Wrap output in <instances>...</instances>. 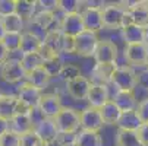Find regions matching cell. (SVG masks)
I'll return each mask as SVG.
<instances>
[{"instance_id": "cell-4", "label": "cell", "mask_w": 148, "mask_h": 146, "mask_svg": "<svg viewBox=\"0 0 148 146\" xmlns=\"http://www.w3.org/2000/svg\"><path fill=\"white\" fill-rule=\"evenodd\" d=\"M41 98H43L41 89L32 86L28 82L24 83V85H21L19 89H18V99L21 102V107H24L27 111L38 108Z\"/></svg>"}, {"instance_id": "cell-52", "label": "cell", "mask_w": 148, "mask_h": 146, "mask_svg": "<svg viewBox=\"0 0 148 146\" xmlns=\"http://www.w3.org/2000/svg\"><path fill=\"white\" fill-rule=\"evenodd\" d=\"M65 146H76V143H71V145H65Z\"/></svg>"}, {"instance_id": "cell-17", "label": "cell", "mask_w": 148, "mask_h": 146, "mask_svg": "<svg viewBox=\"0 0 148 146\" xmlns=\"http://www.w3.org/2000/svg\"><path fill=\"white\" fill-rule=\"evenodd\" d=\"M128 10L134 16L135 25L141 28L148 26V0H139V2H128Z\"/></svg>"}, {"instance_id": "cell-47", "label": "cell", "mask_w": 148, "mask_h": 146, "mask_svg": "<svg viewBox=\"0 0 148 146\" xmlns=\"http://www.w3.org/2000/svg\"><path fill=\"white\" fill-rule=\"evenodd\" d=\"M138 86L148 89V70H145L141 75H138Z\"/></svg>"}, {"instance_id": "cell-45", "label": "cell", "mask_w": 148, "mask_h": 146, "mask_svg": "<svg viewBox=\"0 0 148 146\" xmlns=\"http://www.w3.org/2000/svg\"><path fill=\"white\" fill-rule=\"evenodd\" d=\"M9 50L6 48L5 43H3V39H0V67H2L6 61L9 60Z\"/></svg>"}, {"instance_id": "cell-51", "label": "cell", "mask_w": 148, "mask_h": 146, "mask_svg": "<svg viewBox=\"0 0 148 146\" xmlns=\"http://www.w3.org/2000/svg\"><path fill=\"white\" fill-rule=\"evenodd\" d=\"M145 67H147V70H148V56H147V61H145Z\"/></svg>"}, {"instance_id": "cell-3", "label": "cell", "mask_w": 148, "mask_h": 146, "mask_svg": "<svg viewBox=\"0 0 148 146\" xmlns=\"http://www.w3.org/2000/svg\"><path fill=\"white\" fill-rule=\"evenodd\" d=\"M98 44V35L85 29L82 34L75 37V53L81 57H94Z\"/></svg>"}, {"instance_id": "cell-46", "label": "cell", "mask_w": 148, "mask_h": 146, "mask_svg": "<svg viewBox=\"0 0 148 146\" xmlns=\"http://www.w3.org/2000/svg\"><path fill=\"white\" fill-rule=\"evenodd\" d=\"M132 25H135L134 16H132V13H131L129 10H126V13H125V16H123V19H122V28H120V29H126V28H129V26H132Z\"/></svg>"}, {"instance_id": "cell-21", "label": "cell", "mask_w": 148, "mask_h": 146, "mask_svg": "<svg viewBox=\"0 0 148 146\" xmlns=\"http://www.w3.org/2000/svg\"><path fill=\"white\" fill-rule=\"evenodd\" d=\"M113 101L116 102V105L122 110V113L125 111H132L136 110L138 104H136V96L135 92H125V91H117L114 94Z\"/></svg>"}, {"instance_id": "cell-13", "label": "cell", "mask_w": 148, "mask_h": 146, "mask_svg": "<svg viewBox=\"0 0 148 146\" xmlns=\"http://www.w3.org/2000/svg\"><path fill=\"white\" fill-rule=\"evenodd\" d=\"M9 130L16 133L18 136H24L27 133H31L35 130V124L28 113H18L10 121H9Z\"/></svg>"}, {"instance_id": "cell-16", "label": "cell", "mask_w": 148, "mask_h": 146, "mask_svg": "<svg viewBox=\"0 0 148 146\" xmlns=\"http://www.w3.org/2000/svg\"><path fill=\"white\" fill-rule=\"evenodd\" d=\"M125 58L128 63L135 65V66H145L147 56H148V47L141 43V44H128L125 47Z\"/></svg>"}, {"instance_id": "cell-6", "label": "cell", "mask_w": 148, "mask_h": 146, "mask_svg": "<svg viewBox=\"0 0 148 146\" xmlns=\"http://www.w3.org/2000/svg\"><path fill=\"white\" fill-rule=\"evenodd\" d=\"M0 77L6 83H18L22 79H27V72L24 70L22 65H21V60L9 58L0 67Z\"/></svg>"}, {"instance_id": "cell-36", "label": "cell", "mask_w": 148, "mask_h": 146, "mask_svg": "<svg viewBox=\"0 0 148 146\" xmlns=\"http://www.w3.org/2000/svg\"><path fill=\"white\" fill-rule=\"evenodd\" d=\"M21 146H46V145L41 140V137L37 134V132L34 130L31 133L21 136Z\"/></svg>"}, {"instance_id": "cell-31", "label": "cell", "mask_w": 148, "mask_h": 146, "mask_svg": "<svg viewBox=\"0 0 148 146\" xmlns=\"http://www.w3.org/2000/svg\"><path fill=\"white\" fill-rule=\"evenodd\" d=\"M37 2H28V0H18V7H16V13L25 19H34L35 13V7H37Z\"/></svg>"}, {"instance_id": "cell-30", "label": "cell", "mask_w": 148, "mask_h": 146, "mask_svg": "<svg viewBox=\"0 0 148 146\" xmlns=\"http://www.w3.org/2000/svg\"><path fill=\"white\" fill-rule=\"evenodd\" d=\"M43 63H44V61H43V58H41V56L38 53H35V54H25V56H22V58H21V65H22V67L27 72V75L31 73L32 70L41 67Z\"/></svg>"}, {"instance_id": "cell-15", "label": "cell", "mask_w": 148, "mask_h": 146, "mask_svg": "<svg viewBox=\"0 0 148 146\" xmlns=\"http://www.w3.org/2000/svg\"><path fill=\"white\" fill-rule=\"evenodd\" d=\"M35 132L41 137V140L44 142L46 146L56 143L57 136H59V130L56 127V123L53 118H44L41 123H38L35 126Z\"/></svg>"}, {"instance_id": "cell-35", "label": "cell", "mask_w": 148, "mask_h": 146, "mask_svg": "<svg viewBox=\"0 0 148 146\" xmlns=\"http://www.w3.org/2000/svg\"><path fill=\"white\" fill-rule=\"evenodd\" d=\"M82 5V2H78V0H59V9L63 12V15L66 13H76L79 10V6Z\"/></svg>"}, {"instance_id": "cell-41", "label": "cell", "mask_w": 148, "mask_h": 146, "mask_svg": "<svg viewBox=\"0 0 148 146\" xmlns=\"http://www.w3.org/2000/svg\"><path fill=\"white\" fill-rule=\"evenodd\" d=\"M76 142V133H59L56 143L59 146H65V145H71Z\"/></svg>"}, {"instance_id": "cell-53", "label": "cell", "mask_w": 148, "mask_h": 146, "mask_svg": "<svg viewBox=\"0 0 148 146\" xmlns=\"http://www.w3.org/2000/svg\"><path fill=\"white\" fill-rule=\"evenodd\" d=\"M0 19H2V18H0Z\"/></svg>"}, {"instance_id": "cell-9", "label": "cell", "mask_w": 148, "mask_h": 146, "mask_svg": "<svg viewBox=\"0 0 148 146\" xmlns=\"http://www.w3.org/2000/svg\"><path fill=\"white\" fill-rule=\"evenodd\" d=\"M104 126V120L98 108L87 107L81 111V127L88 132H100Z\"/></svg>"}, {"instance_id": "cell-26", "label": "cell", "mask_w": 148, "mask_h": 146, "mask_svg": "<svg viewBox=\"0 0 148 146\" xmlns=\"http://www.w3.org/2000/svg\"><path fill=\"white\" fill-rule=\"evenodd\" d=\"M122 37L125 39L126 45L128 44H141V43H144L145 28H141L138 25H132L126 29H122Z\"/></svg>"}, {"instance_id": "cell-39", "label": "cell", "mask_w": 148, "mask_h": 146, "mask_svg": "<svg viewBox=\"0 0 148 146\" xmlns=\"http://www.w3.org/2000/svg\"><path fill=\"white\" fill-rule=\"evenodd\" d=\"M65 63H62L60 58H56V60H51V61H44L43 66L46 67V70L50 73V76H59L60 72H62V67Z\"/></svg>"}, {"instance_id": "cell-22", "label": "cell", "mask_w": 148, "mask_h": 146, "mask_svg": "<svg viewBox=\"0 0 148 146\" xmlns=\"http://www.w3.org/2000/svg\"><path fill=\"white\" fill-rule=\"evenodd\" d=\"M63 41H65V35L62 34V31L54 29V31H50V32H47L44 35L43 44L47 45L57 56H60V53H63Z\"/></svg>"}, {"instance_id": "cell-28", "label": "cell", "mask_w": 148, "mask_h": 146, "mask_svg": "<svg viewBox=\"0 0 148 146\" xmlns=\"http://www.w3.org/2000/svg\"><path fill=\"white\" fill-rule=\"evenodd\" d=\"M2 24L5 26V31L8 34H22L24 29V19L21 18L18 13L9 15L2 18Z\"/></svg>"}, {"instance_id": "cell-7", "label": "cell", "mask_w": 148, "mask_h": 146, "mask_svg": "<svg viewBox=\"0 0 148 146\" xmlns=\"http://www.w3.org/2000/svg\"><path fill=\"white\" fill-rule=\"evenodd\" d=\"M117 45L110 39H103L95 50L94 60L97 65H116L117 60Z\"/></svg>"}, {"instance_id": "cell-32", "label": "cell", "mask_w": 148, "mask_h": 146, "mask_svg": "<svg viewBox=\"0 0 148 146\" xmlns=\"http://www.w3.org/2000/svg\"><path fill=\"white\" fill-rule=\"evenodd\" d=\"M116 67L117 66H114V65H95L92 75L100 80V83L104 85V82H107V80L112 82V76H113Z\"/></svg>"}, {"instance_id": "cell-44", "label": "cell", "mask_w": 148, "mask_h": 146, "mask_svg": "<svg viewBox=\"0 0 148 146\" xmlns=\"http://www.w3.org/2000/svg\"><path fill=\"white\" fill-rule=\"evenodd\" d=\"M41 6V10H47V12H54L59 9V0H41L37 2Z\"/></svg>"}, {"instance_id": "cell-49", "label": "cell", "mask_w": 148, "mask_h": 146, "mask_svg": "<svg viewBox=\"0 0 148 146\" xmlns=\"http://www.w3.org/2000/svg\"><path fill=\"white\" fill-rule=\"evenodd\" d=\"M6 31H5V26H3V24H2V19H0V39H3L5 37H6Z\"/></svg>"}, {"instance_id": "cell-10", "label": "cell", "mask_w": 148, "mask_h": 146, "mask_svg": "<svg viewBox=\"0 0 148 146\" xmlns=\"http://www.w3.org/2000/svg\"><path fill=\"white\" fill-rule=\"evenodd\" d=\"M82 19H84V25H85L87 31L95 32L98 34V31H101L104 28L103 24V9L98 6H87L81 12Z\"/></svg>"}, {"instance_id": "cell-23", "label": "cell", "mask_w": 148, "mask_h": 146, "mask_svg": "<svg viewBox=\"0 0 148 146\" xmlns=\"http://www.w3.org/2000/svg\"><path fill=\"white\" fill-rule=\"evenodd\" d=\"M50 79H51V76H50V73L46 70L44 66H41V67H38V69H35V70H32L31 73L27 75V82L31 83L32 86L38 88V89L46 88V86L49 85Z\"/></svg>"}, {"instance_id": "cell-34", "label": "cell", "mask_w": 148, "mask_h": 146, "mask_svg": "<svg viewBox=\"0 0 148 146\" xmlns=\"http://www.w3.org/2000/svg\"><path fill=\"white\" fill-rule=\"evenodd\" d=\"M21 38H22V34H6V37L3 38V43H5L6 48L9 50V53L19 51Z\"/></svg>"}, {"instance_id": "cell-48", "label": "cell", "mask_w": 148, "mask_h": 146, "mask_svg": "<svg viewBox=\"0 0 148 146\" xmlns=\"http://www.w3.org/2000/svg\"><path fill=\"white\" fill-rule=\"evenodd\" d=\"M9 132V121L0 117V137H2L5 133Z\"/></svg>"}, {"instance_id": "cell-19", "label": "cell", "mask_w": 148, "mask_h": 146, "mask_svg": "<svg viewBox=\"0 0 148 146\" xmlns=\"http://www.w3.org/2000/svg\"><path fill=\"white\" fill-rule=\"evenodd\" d=\"M41 45H43V39H41L37 34L34 32H22V38H21V47L19 51L22 56L25 54H35L40 51Z\"/></svg>"}, {"instance_id": "cell-11", "label": "cell", "mask_w": 148, "mask_h": 146, "mask_svg": "<svg viewBox=\"0 0 148 146\" xmlns=\"http://www.w3.org/2000/svg\"><path fill=\"white\" fill-rule=\"evenodd\" d=\"M91 86H92V82L88 77L79 76V77L66 83V91H68V94L72 99L82 101V99H87Z\"/></svg>"}, {"instance_id": "cell-42", "label": "cell", "mask_w": 148, "mask_h": 146, "mask_svg": "<svg viewBox=\"0 0 148 146\" xmlns=\"http://www.w3.org/2000/svg\"><path fill=\"white\" fill-rule=\"evenodd\" d=\"M38 54L41 56V58H43V61H51V60H56V58H59V56L54 53V51H51L47 45H41V48H40V51H38Z\"/></svg>"}, {"instance_id": "cell-2", "label": "cell", "mask_w": 148, "mask_h": 146, "mask_svg": "<svg viewBox=\"0 0 148 146\" xmlns=\"http://www.w3.org/2000/svg\"><path fill=\"white\" fill-rule=\"evenodd\" d=\"M112 83L117 91L134 92L138 86V75L129 66H119L112 76Z\"/></svg>"}, {"instance_id": "cell-40", "label": "cell", "mask_w": 148, "mask_h": 146, "mask_svg": "<svg viewBox=\"0 0 148 146\" xmlns=\"http://www.w3.org/2000/svg\"><path fill=\"white\" fill-rule=\"evenodd\" d=\"M136 113L142 121V124L148 123V98L142 99L141 102H138V107H136Z\"/></svg>"}, {"instance_id": "cell-24", "label": "cell", "mask_w": 148, "mask_h": 146, "mask_svg": "<svg viewBox=\"0 0 148 146\" xmlns=\"http://www.w3.org/2000/svg\"><path fill=\"white\" fill-rule=\"evenodd\" d=\"M100 113H101V117L104 120V124H117V121L122 115V110L116 105V102L113 99L106 102L100 108Z\"/></svg>"}, {"instance_id": "cell-8", "label": "cell", "mask_w": 148, "mask_h": 146, "mask_svg": "<svg viewBox=\"0 0 148 146\" xmlns=\"http://www.w3.org/2000/svg\"><path fill=\"white\" fill-rule=\"evenodd\" d=\"M126 13L125 6L122 3L109 5L103 9V24L104 28H112V29H120L122 28V19Z\"/></svg>"}, {"instance_id": "cell-12", "label": "cell", "mask_w": 148, "mask_h": 146, "mask_svg": "<svg viewBox=\"0 0 148 146\" xmlns=\"http://www.w3.org/2000/svg\"><path fill=\"white\" fill-rule=\"evenodd\" d=\"M62 99L57 94H43L38 110L44 115V118H54L62 111Z\"/></svg>"}, {"instance_id": "cell-18", "label": "cell", "mask_w": 148, "mask_h": 146, "mask_svg": "<svg viewBox=\"0 0 148 146\" xmlns=\"http://www.w3.org/2000/svg\"><path fill=\"white\" fill-rule=\"evenodd\" d=\"M87 101L90 102V107L94 108H101L107 101H110L109 98V89L106 88V85L103 83H92V86L90 89V94L87 96Z\"/></svg>"}, {"instance_id": "cell-5", "label": "cell", "mask_w": 148, "mask_h": 146, "mask_svg": "<svg viewBox=\"0 0 148 146\" xmlns=\"http://www.w3.org/2000/svg\"><path fill=\"white\" fill-rule=\"evenodd\" d=\"M60 31H62L63 35H68V37H72V38L82 34L84 31H85L82 15L79 12L63 15V18L60 20Z\"/></svg>"}, {"instance_id": "cell-37", "label": "cell", "mask_w": 148, "mask_h": 146, "mask_svg": "<svg viewBox=\"0 0 148 146\" xmlns=\"http://www.w3.org/2000/svg\"><path fill=\"white\" fill-rule=\"evenodd\" d=\"M18 0H0V18L16 13Z\"/></svg>"}, {"instance_id": "cell-50", "label": "cell", "mask_w": 148, "mask_h": 146, "mask_svg": "<svg viewBox=\"0 0 148 146\" xmlns=\"http://www.w3.org/2000/svg\"><path fill=\"white\" fill-rule=\"evenodd\" d=\"M144 44L148 47V26L145 28V37H144Z\"/></svg>"}, {"instance_id": "cell-25", "label": "cell", "mask_w": 148, "mask_h": 146, "mask_svg": "<svg viewBox=\"0 0 148 146\" xmlns=\"http://www.w3.org/2000/svg\"><path fill=\"white\" fill-rule=\"evenodd\" d=\"M76 146H103V139L97 132L81 130L76 133Z\"/></svg>"}, {"instance_id": "cell-27", "label": "cell", "mask_w": 148, "mask_h": 146, "mask_svg": "<svg viewBox=\"0 0 148 146\" xmlns=\"http://www.w3.org/2000/svg\"><path fill=\"white\" fill-rule=\"evenodd\" d=\"M56 22V15L54 12H47V10H40L35 16H34V24L40 28V29H43L47 32L53 31L51 26L53 24Z\"/></svg>"}, {"instance_id": "cell-20", "label": "cell", "mask_w": 148, "mask_h": 146, "mask_svg": "<svg viewBox=\"0 0 148 146\" xmlns=\"http://www.w3.org/2000/svg\"><path fill=\"white\" fill-rule=\"evenodd\" d=\"M117 129L119 130H128V132H138V129L142 126V121L136 113V110L132 111H125L122 113L119 121H117Z\"/></svg>"}, {"instance_id": "cell-14", "label": "cell", "mask_w": 148, "mask_h": 146, "mask_svg": "<svg viewBox=\"0 0 148 146\" xmlns=\"http://www.w3.org/2000/svg\"><path fill=\"white\" fill-rule=\"evenodd\" d=\"M21 111V102L18 95L0 94V117L10 121Z\"/></svg>"}, {"instance_id": "cell-43", "label": "cell", "mask_w": 148, "mask_h": 146, "mask_svg": "<svg viewBox=\"0 0 148 146\" xmlns=\"http://www.w3.org/2000/svg\"><path fill=\"white\" fill-rule=\"evenodd\" d=\"M136 136H138V139H139L141 146H148V123L142 124V126L138 129Z\"/></svg>"}, {"instance_id": "cell-1", "label": "cell", "mask_w": 148, "mask_h": 146, "mask_svg": "<svg viewBox=\"0 0 148 146\" xmlns=\"http://www.w3.org/2000/svg\"><path fill=\"white\" fill-rule=\"evenodd\" d=\"M53 120L59 133H76L81 127V111L71 107H63Z\"/></svg>"}, {"instance_id": "cell-29", "label": "cell", "mask_w": 148, "mask_h": 146, "mask_svg": "<svg viewBox=\"0 0 148 146\" xmlns=\"http://www.w3.org/2000/svg\"><path fill=\"white\" fill-rule=\"evenodd\" d=\"M114 142H116V146H141L136 132H128V130L117 129Z\"/></svg>"}, {"instance_id": "cell-38", "label": "cell", "mask_w": 148, "mask_h": 146, "mask_svg": "<svg viewBox=\"0 0 148 146\" xmlns=\"http://www.w3.org/2000/svg\"><path fill=\"white\" fill-rule=\"evenodd\" d=\"M0 146H21V136L9 130L0 137Z\"/></svg>"}, {"instance_id": "cell-33", "label": "cell", "mask_w": 148, "mask_h": 146, "mask_svg": "<svg viewBox=\"0 0 148 146\" xmlns=\"http://www.w3.org/2000/svg\"><path fill=\"white\" fill-rule=\"evenodd\" d=\"M59 76L68 83V82H71V80H73V79H76V77H79V76H82V75H81L79 66H76V65H73V63H66V65H63L62 72H60Z\"/></svg>"}]
</instances>
